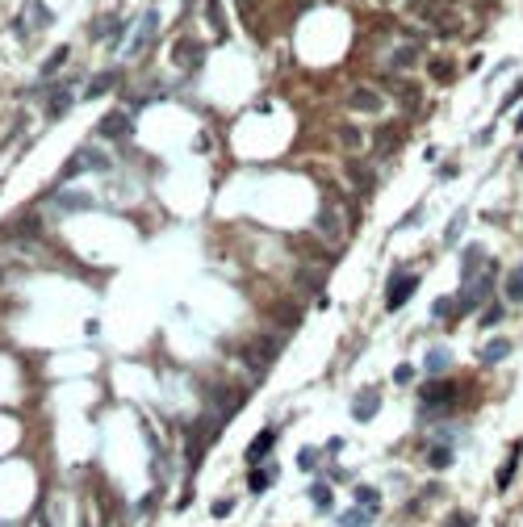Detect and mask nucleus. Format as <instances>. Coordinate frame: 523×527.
I'll return each instance as SVG.
<instances>
[{
  "instance_id": "1",
  "label": "nucleus",
  "mask_w": 523,
  "mask_h": 527,
  "mask_svg": "<svg viewBox=\"0 0 523 527\" xmlns=\"http://www.w3.org/2000/svg\"><path fill=\"white\" fill-rule=\"evenodd\" d=\"M452 398H457V385L452 381H444V377H436V381H423L419 385V402H423V415L432 419V415H440V410H448L452 406Z\"/></svg>"
},
{
  "instance_id": "2",
  "label": "nucleus",
  "mask_w": 523,
  "mask_h": 527,
  "mask_svg": "<svg viewBox=\"0 0 523 527\" xmlns=\"http://www.w3.org/2000/svg\"><path fill=\"white\" fill-rule=\"evenodd\" d=\"M277 356H281V335H260V339H251V343L243 348V360H247V369H256V373H264Z\"/></svg>"
},
{
  "instance_id": "3",
  "label": "nucleus",
  "mask_w": 523,
  "mask_h": 527,
  "mask_svg": "<svg viewBox=\"0 0 523 527\" xmlns=\"http://www.w3.org/2000/svg\"><path fill=\"white\" fill-rule=\"evenodd\" d=\"M415 289H419V276H415V272H394L390 285H385V310L398 314V310L415 297Z\"/></svg>"
},
{
  "instance_id": "4",
  "label": "nucleus",
  "mask_w": 523,
  "mask_h": 527,
  "mask_svg": "<svg viewBox=\"0 0 523 527\" xmlns=\"http://www.w3.org/2000/svg\"><path fill=\"white\" fill-rule=\"evenodd\" d=\"M88 168H96V172H109V155H101L96 147H84V151H75L67 163H63V172H59V180H71L75 172H88Z\"/></svg>"
},
{
  "instance_id": "5",
  "label": "nucleus",
  "mask_w": 523,
  "mask_h": 527,
  "mask_svg": "<svg viewBox=\"0 0 523 527\" xmlns=\"http://www.w3.org/2000/svg\"><path fill=\"white\" fill-rule=\"evenodd\" d=\"M490 289H494V276H465V289H461V297H457V310H478L486 297H490Z\"/></svg>"
},
{
  "instance_id": "6",
  "label": "nucleus",
  "mask_w": 523,
  "mask_h": 527,
  "mask_svg": "<svg viewBox=\"0 0 523 527\" xmlns=\"http://www.w3.org/2000/svg\"><path fill=\"white\" fill-rule=\"evenodd\" d=\"M96 134H101V138H117V142H121V138H130V134H134V121H130V113L109 109V113L96 121Z\"/></svg>"
},
{
  "instance_id": "7",
  "label": "nucleus",
  "mask_w": 523,
  "mask_h": 527,
  "mask_svg": "<svg viewBox=\"0 0 523 527\" xmlns=\"http://www.w3.org/2000/svg\"><path fill=\"white\" fill-rule=\"evenodd\" d=\"M201 59H205V50H201V42H197V38H180V42L172 46V63H176V67H184V71H197V67H201Z\"/></svg>"
},
{
  "instance_id": "8",
  "label": "nucleus",
  "mask_w": 523,
  "mask_h": 527,
  "mask_svg": "<svg viewBox=\"0 0 523 527\" xmlns=\"http://www.w3.org/2000/svg\"><path fill=\"white\" fill-rule=\"evenodd\" d=\"M314 235H323V239H331V243L344 239V222H339V209H335V205H323V209L314 214Z\"/></svg>"
},
{
  "instance_id": "9",
  "label": "nucleus",
  "mask_w": 523,
  "mask_h": 527,
  "mask_svg": "<svg viewBox=\"0 0 523 527\" xmlns=\"http://www.w3.org/2000/svg\"><path fill=\"white\" fill-rule=\"evenodd\" d=\"M121 34H126V21H117L113 13L96 17V21H92V29H88V38H92V42H121Z\"/></svg>"
},
{
  "instance_id": "10",
  "label": "nucleus",
  "mask_w": 523,
  "mask_h": 527,
  "mask_svg": "<svg viewBox=\"0 0 523 527\" xmlns=\"http://www.w3.org/2000/svg\"><path fill=\"white\" fill-rule=\"evenodd\" d=\"M377 410H381V389H377V385H369V389H360V394L352 398V415H356V423H369Z\"/></svg>"
},
{
  "instance_id": "11",
  "label": "nucleus",
  "mask_w": 523,
  "mask_h": 527,
  "mask_svg": "<svg viewBox=\"0 0 523 527\" xmlns=\"http://www.w3.org/2000/svg\"><path fill=\"white\" fill-rule=\"evenodd\" d=\"M348 109H360V113H381V92L377 88H352L348 92Z\"/></svg>"
},
{
  "instance_id": "12",
  "label": "nucleus",
  "mask_w": 523,
  "mask_h": 527,
  "mask_svg": "<svg viewBox=\"0 0 523 527\" xmlns=\"http://www.w3.org/2000/svg\"><path fill=\"white\" fill-rule=\"evenodd\" d=\"M67 109H71V88H67V84H50L46 117H50V121H59V117H67Z\"/></svg>"
},
{
  "instance_id": "13",
  "label": "nucleus",
  "mask_w": 523,
  "mask_h": 527,
  "mask_svg": "<svg viewBox=\"0 0 523 527\" xmlns=\"http://www.w3.org/2000/svg\"><path fill=\"white\" fill-rule=\"evenodd\" d=\"M155 29H159V13L151 8V13L142 17V25H138V34H134V42H130V54H142V46H151V38H155Z\"/></svg>"
},
{
  "instance_id": "14",
  "label": "nucleus",
  "mask_w": 523,
  "mask_h": 527,
  "mask_svg": "<svg viewBox=\"0 0 523 527\" xmlns=\"http://www.w3.org/2000/svg\"><path fill=\"white\" fill-rule=\"evenodd\" d=\"M272 444H277V431H272V427H264V431L247 444V465H260V461L272 452Z\"/></svg>"
},
{
  "instance_id": "15",
  "label": "nucleus",
  "mask_w": 523,
  "mask_h": 527,
  "mask_svg": "<svg viewBox=\"0 0 523 527\" xmlns=\"http://www.w3.org/2000/svg\"><path fill=\"white\" fill-rule=\"evenodd\" d=\"M54 205L63 214H80V209H92V197L88 193H54Z\"/></svg>"
},
{
  "instance_id": "16",
  "label": "nucleus",
  "mask_w": 523,
  "mask_h": 527,
  "mask_svg": "<svg viewBox=\"0 0 523 527\" xmlns=\"http://www.w3.org/2000/svg\"><path fill=\"white\" fill-rule=\"evenodd\" d=\"M507 356H511V343H507V339H494V343H486V348L478 352L482 364H499V360H507Z\"/></svg>"
},
{
  "instance_id": "17",
  "label": "nucleus",
  "mask_w": 523,
  "mask_h": 527,
  "mask_svg": "<svg viewBox=\"0 0 523 527\" xmlns=\"http://www.w3.org/2000/svg\"><path fill=\"white\" fill-rule=\"evenodd\" d=\"M373 519H377V507H364V503H360V511L339 515V527H369Z\"/></svg>"
},
{
  "instance_id": "18",
  "label": "nucleus",
  "mask_w": 523,
  "mask_h": 527,
  "mask_svg": "<svg viewBox=\"0 0 523 527\" xmlns=\"http://www.w3.org/2000/svg\"><path fill=\"white\" fill-rule=\"evenodd\" d=\"M520 457H523V448L515 444V448H511V457H507V465L499 469V490H511V482H515V469H520Z\"/></svg>"
},
{
  "instance_id": "19",
  "label": "nucleus",
  "mask_w": 523,
  "mask_h": 527,
  "mask_svg": "<svg viewBox=\"0 0 523 527\" xmlns=\"http://www.w3.org/2000/svg\"><path fill=\"white\" fill-rule=\"evenodd\" d=\"M503 289H507V302H511V306H523V264L511 268V276H507Z\"/></svg>"
},
{
  "instance_id": "20",
  "label": "nucleus",
  "mask_w": 523,
  "mask_h": 527,
  "mask_svg": "<svg viewBox=\"0 0 523 527\" xmlns=\"http://www.w3.org/2000/svg\"><path fill=\"white\" fill-rule=\"evenodd\" d=\"M117 75H121V71H101V75H96V80L84 88V96H105V92L117 84Z\"/></svg>"
},
{
  "instance_id": "21",
  "label": "nucleus",
  "mask_w": 523,
  "mask_h": 527,
  "mask_svg": "<svg viewBox=\"0 0 523 527\" xmlns=\"http://www.w3.org/2000/svg\"><path fill=\"white\" fill-rule=\"evenodd\" d=\"M272 318H277V327H285V331H289V327H297V322H302V310L285 302V306H272Z\"/></svg>"
},
{
  "instance_id": "22",
  "label": "nucleus",
  "mask_w": 523,
  "mask_h": 527,
  "mask_svg": "<svg viewBox=\"0 0 523 527\" xmlns=\"http://www.w3.org/2000/svg\"><path fill=\"white\" fill-rule=\"evenodd\" d=\"M205 17H209V25H214L218 42H226V21H222V4H218V0H205Z\"/></svg>"
},
{
  "instance_id": "23",
  "label": "nucleus",
  "mask_w": 523,
  "mask_h": 527,
  "mask_svg": "<svg viewBox=\"0 0 523 527\" xmlns=\"http://www.w3.org/2000/svg\"><path fill=\"white\" fill-rule=\"evenodd\" d=\"M452 364V352H444V348H432L427 352V373H444Z\"/></svg>"
},
{
  "instance_id": "24",
  "label": "nucleus",
  "mask_w": 523,
  "mask_h": 527,
  "mask_svg": "<svg viewBox=\"0 0 523 527\" xmlns=\"http://www.w3.org/2000/svg\"><path fill=\"white\" fill-rule=\"evenodd\" d=\"M272 477H277L272 469H251V482H247V490H251V494H264V490L272 486Z\"/></svg>"
},
{
  "instance_id": "25",
  "label": "nucleus",
  "mask_w": 523,
  "mask_h": 527,
  "mask_svg": "<svg viewBox=\"0 0 523 527\" xmlns=\"http://www.w3.org/2000/svg\"><path fill=\"white\" fill-rule=\"evenodd\" d=\"M310 503H314L318 511H331V486H323V482H314V486H310Z\"/></svg>"
},
{
  "instance_id": "26",
  "label": "nucleus",
  "mask_w": 523,
  "mask_h": 527,
  "mask_svg": "<svg viewBox=\"0 0 523 527\" xmlns=\"http://www.w3.org/2000/svg\"><path fill=\"white\" fill-rule=\"evenodd\" d=\"M419 63V46H402L394 50V67H415Z\"/></svg>"
},
{
  "instance_id": "27",
  "label": "nucleus",
  "mask_w": 523,
  "mask_h": 527,
  "mask_svg": "<svg viewBox=\"0 0 523 527\" xmlns=\"http://www.w3.org/2000/svg\"><path fill=\"white\" fill-rule=\"evenodd\" d=\"M63 59H67V46H59V50H54V54L42 63V80H46V75H54V71L63 67Z\"/></svg>"
},
{
  "instance_id": "28",
  "label": "nucleus",
  "mask_w": 523,
  "mask_h": 527,
  "mask_svg": "<svg viewBox=\"0 0 523 527\" xmlns=\"http://www.w3.org/2000/svg\"><path fill=\"white\" fill-rule=\"evenodd\" d=\"M432 80H436V84H448V80H452V63L432 59Z\"/></svg>"
},
{
  "instance_id": "29",
  "label": "nucleus",
  "mask_w": 523,
  "mask_h": 527,
  "mask_svg": "<svg viewBox=\"0 0 523 527\" xmlns=\"http://www.w3.org/2000/svg\"><path fill=\"white\" fill-rule=\"evenodd\" d=\"M339 142H344L348 151H360V130H356V126H339Z\"/></svg>"
},
{
  "instance_id": "30",
  "label": "nucleus",
  "mask_w": 523,
  "mask_h": 527,
  "mask_svg": "<svg viewBox=\"0 0 523 527\" xmlns=\"http://www.w3.org/2000/svg\"><path fill=\"white\" fill-rule=\"evenodd\" d=\"M448 314H457V297H436L432 318H448Z\"/></svg>"
},
{
  "instance_id": "31",
  "label": "nucleus",
  "mask_w": 523,
  "mask_h": 527,
  "mask_svg": "<svg viewBox=\"0 0 523 527\" xmlns=\"http://www.w3.org/2000/svg\"><path fill=\"white\" fill-rule=\"evenodd\" d=\"M25 8H29V25H50V13H46V8H42L38 0H29Z\"/></svg>"
},
{
  "instance_id": "32",
  "label": "nucleus",
  "mask_w": 523,
  "mask_h": 527,
  "mask_svg": "<svg viewBox=\"0 0 523 527\" xmlns=\"http://www.w3.org/2000/svg\"><path fill=\"white\" fill-rule=\"evenodd\" d=\"M427 461H432V469H448L452 465V448H432Z\"/></svg>"
},
{
  "instance_id": "33",
  "label": "nucleus",
  "mask_w": 523,
  "mask_h": 527,
  "mask_svg": "<svg viewBox=\"0 0 523 527\" xmlns=\"http://www.w3.org/2000/svg\"><path fill=\"white\" fill-rule=\"evenodd\" d=\"M507 318V310L503 306H486V314H482V327H499Z\"/></svg>"
},
{
  "instance_id": "34",
  "label": "nucleus",
  "mask_w": 523,
  "mask_h": 527,
  "mask_svg": "<svg viewBox=\"0 0 523 527\" xmlns=\"http://www.w3.org/2000/svg\"><path fill=\"white\" fill-rule=\"evenodd\" d=\"M356 503H364V507H377V503H381V494H377L373 486H356Z\"/></svg>"
},
{
  "instance_id": "35",
  "label": "nucleus",
  "mask_w": 523,
  "mask_h": 527,
  "mask_svg": "<svg viewBox=\"0 0 523 527\" xmlns=\"http://www.w3.org/2000/svg\"><path fill=\"white\" fill-rule=\"evenodd\" d=\"M348 176H352V184H356L360 193H364V188H373V180H369V172H364V168H352Z\"/></svg>"
},
{
  "instance_id": "36",
  "label": "nucleus",
  "mask_w": 523,
  "mask_h": 527,
  "mask_svg": "<svg viewBox=\"0 0 523 527\" xmlns=\"http://www.w3.org/2000/svg\"><path fill=\"white\" fill-rule=\"evenodd\" d=\"M411 8H415L419 17H427V21L436 17V0H411Z\"/></svg>"
},
{
  "instance_id": "37",
  "label": "nucleus",
  "mask_w": 523,
  "mask_h": 527,
  "mask_svg": "<svg viewBox=\"0 0 523 527\" xmlns=\"http://www.w3.org/2000/svg\"><path fill=\"white\" fill-rule=\"evenodd\" d=\"M411 377H415L411 364H398V369H394V381H398V385H411Z\"/></svg>"
},
{
  "instance_id": "38",
  "label": "nucleus",
  "mask_w": 523,
  "mask_h": 527,
  "mask_svg": "<svg viewBox=\"0 0 523 527\" xmlns=\"http://www.w3.org/2000/svg\"><path fill=\"white\" fill-rule=\"evenodd\" d=\"M230 511H235V503H230V498H222V503H214V519H226Z\"/></svg>"
},
{
  "instance_id": "39",
  "label": "nucleus",
  "mask_w": 523,
  "mask_h": 527,
  "mask_svg": "<svg viewBox=\"0 0 523 527\" xmlns=\"http://www.w3.org/2000/svg\"><path fill=\"white\" fill-rule=\"evenodd\" d=\"M444 527H473V519H469L465 511H457V515H448V524Z\"/></svg>"
},
{
  "instance_id": "40",
  "label": "nucleus",
  "mask_w": 523,
  "mask_h": 527,
  "mask_svg": "<svg viewBox=\"0 0 523 527\" xmlns=\"http://www.w3.org/2000/svg\"><path fill=\"white\" fill-rule=\"evenodd\" d=\"M302 285H306V289H323V276H318V272H302Z\"/></svg>"
},
{
  "instance_id": "41",
  "label": "nucleus",
  "mask_w": 523,
  "mask_h": 527,
  "mask_svg": "<svg viewBox=\"0 0 523 527\" xmlns=\"http://www.w3.org/2000/svg\"><path fill=\"white\" fill-rule=\"evenodd\" d=\"M297 465H302V469H314V465H318V457H314V452H310V448H306V452H302V457H297Z\"/></svg>"
},
{
  "instance_id": "42",
  "label": "nucleus",
  "mask_w": 523,
  "mask_h": 527,
  "mask_svg": "<svg viewBox=\"0 0 523 527\" xmlns=\"http://www.w3.org/2000/svg\"><path fill=\"white\" fill-rule=\"evenodd\" d=\"M515 130H523V113H520V117H515Z\"/></svg>"
},
{
  "instance_id": "43",
  "label": "nucleus",
  "mask_w": 523,
  "mask_h": 527,
  "mask_svg": "<svg viewBox=\"0 0 523 527\" xmlns=\"http://www.w3.org/2000/svg\"><path fill=\"white\" fill-rule=\"evenodd\" d=\"M0 281H4V272H0Z\"/></svg>"
}]
</instances>
